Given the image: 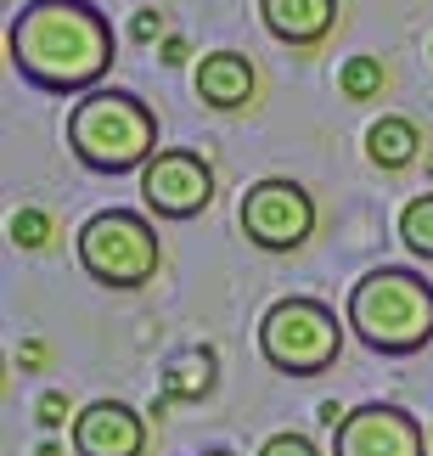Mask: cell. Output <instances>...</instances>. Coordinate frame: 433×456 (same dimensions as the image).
I'll use <instances>...</instances> for the list:
<instances>
[{"mask_svg":"<svg viewBox=\"0 0 433 456\" xmlns=\"http://www.w3.org/2000/svg\"><path fill=\"white\" fill-rule=\"evenodd\" d=\"M12 68L34 91L91 96L113 68V23L91 0H28L6 34Z\"/></svg>","mask_w":433,"mask_h":456,"instance_id":"6da1fadb","label":"cell"},{"mask_svg":"<svg viewBox=\"0 0 433 456\" xmlns=\"http://www.w3.org/2000/svg\"><path fill=\"white\" fill-rule=\"evenodd\" d=\"M343 322L372 355H417L433 338V282L405 265H377L349 288Z\"/></svg>","mask_w":433,"mask_h":456,"instance_id":"7a4b0ae2","label":"cell"},{"mask_svg":"<svg viewBox=\"0 0 433 456\" xmlns=\"http://www.w3.org/2000/svg\"><path fill=\"white\" fill-rule=\"evenodd\" d=\"M68 147L96 175H130L158 158V113L130 91H91L68 113Z\"/></svg>","mask_w":433,"mask_h":456,"instance_id":"3957f363","label":"cell"},{"mask_svg":"<svg viewBox=\"0 0 433 456\" xmlns=\"http://www.w3.org/2000/svg\"><path fill=\"white\" fill-rule=\"evenodd\" d=\"M164 265V242L152 232L147 215H130V208H101L79 225V271L91 282L113 288V293H130V288H147Z\"/></svg>","mask_w":433,"mask_h":456,"instance_id":"277c9868","label":"cell"},{"mask_svg":"<svg viewBox=\"0 0 433 456\" xmlns=\"http://www.w3.org/2000/svg\"><path fill=\"white\" fill-rule=\"evenodd\" d=\"M259 355H265V366H276L287 378L333 372L343 355V327L321 299H299L293 293V299H276L259 315Z\"/></svg>","mask_w":433,"mask_h":456,"instance_id":"5b68a950","label":"cell"},{"mask_svg":"<svg viewBox=\"0 0 433 456\" xmlns=\"http://www.w3.org/2000/svg\"><path fill=\"white\" fill-rule=\"evenodd\" d=\"M237 225H242V237H248L253 248L293 254V248L309 242V232H316V198H309L299 181H287V175H265V181H253L242 191Z\"/></svg>","mask_w":433,"mask_h":456,"instance_id":"8992f818","label":"cell"},{"mask_svg":"<svg viewBox=\"0 0 433 456\" xmlns=\"http://www.w3.org/2000/svg\"><path fill=\"white\" fill-rule=\"evenodd\" d=\"M141 198L158 220H192L214 203V169L186 147H164L141 169Z\"/></svg>","mask_w":433,"mask_h":456,"instance_id":"52a82bcc","label":"cell"},{"mask_svg":"<svg viewBox=\"0 0 433 456\" xmlns=\"http://www.w3.org/2000/svg\"><path fill=\"white\" fill-rule=\"evenodd\" d=\"M428 434L411 411L400 406H355L343 423L333 428V456H428Z\"/></svg>","mask_w":433,"mask_h":456,"instance_id":"ba28073f","label":"cell"},{"mask_svg":"<svg viewBox=\"0 0 433 456\" xmlns=\"http://www.w3.org/2000/svg\"><path fill=\"white\" fill-rule=\"evenodd\" d=\"M147 417L124 400H91L74 417V456H141Z\"/></svg>","mask_w":433,"mask_h":456,"instance_id":"9c48e42d","label":"cell"},{"mask_svg":"<svg viewBox=\"0 0 433 456\" xmlns=\"http://www.w3.org/2000/svg\"><path fill=\"white\" fill-rule=\"evenodd\" d=\"M253 91H259V74L242 51H209V57L197 62V102L203 108L237 113V108L253 102Z\"/></svg>","mask_w":433,"mask_h":456,"instance_id":"30bf717a","label":"cell"},{"mask_svg":"<svg viewBox=\"0 0 433 456\" xmlns=\"http://www.w3.org/2000/svg\"><path fill=\"white\" fill-rule=\"evenodd\" d=\"M259 17H265V28L282 45L309 51V45H321L326 34H333L338 0H259Z\"/></svg>","mask_w":433,"mask_h":456,"instance_id":"8fae6325","label":"cell"},{"mask_svg":"<svg viewBox=\"0 0 433 456\" xmlns=\"http://www.w3.org/2000/svg\"><path fill=\"white\" fill-rule=\"evenodd\" d=\"M417 152H422V130L411 125V118L400 113H389V118H377V125L366 130V158L377 169H405V164H417Z\"/></svg>","mask_w":433,"mask_h":456,"instance_id":"7c38bea8","label":"cell"},{"mask_svg":"<svg viewBox=\"0 0 433 456\" xmlns=\"http://www.w3.org/2000/svg\"><path fill=\"white\" fill-rule=\"evenodd\" d=\"M209 383H214V355L209 349H203V355H180L169 366V378H164V400H197V395H209Z\"/></svg>","mask_w":433,"mask_h":456,"instance_id":"4fadbf2b","label":"cell"},{"mask_svg":"<svg viewBox=\"0 0 433 456\" xmlns=\"http://www.w3.org/2000/svg\"><path fill=\"white\" fill-rule=\"evenodd\" d=\"M400 242L433 265V191H422V198H411L400 208Z\"/></svg>","mask_w":433,"mask_h":456,"instance_id":"5bb4252c","label":"cell"},{"mask_svg":"<svg viewBox=\"0 0 433 456\" xmlns=\"http://www.w3.org/2000/svg\"><path fill=\"white\" fill-rule=\"evenodd\" d=\"M383 57H349L343 62V74H338V85H343V96L349 102H372V96H383Z\"/></svg>","mask_w":433,"mask_h":456,"instance_id":"9a60e30c","label":"cell"},{"mask_svg":"<svg viewBox=\"0 0 433 456\" xmlns=\"http://www.w3.org/2000/svg\"><path fill=\"white\" fill-rule=\"evenodd\" d=\"M12 242L17 248H45L51 242V215L45 208H17L12 215Z\"/></svg>","mask_w":433,"mask_h":456,"instance_id":"2e32d148","label":"cell"},{"mask_svg":"<svg viewBox=\"0 0 433 456\" xmlns=\"http://www.w3.org/2000/svg\"><path fill=\"white\" fill-rule=\"evenodd\" d=\"M259 456H321L316 451V440H309V434H270V440L265 445H259Z\"/></svg>","mask_w":433,"mask_h":456,"instance_id":"e0dca14e","label":"cell"},{"mask_svg":"<svg viewBox=\"0 0 433 456\" xmlns=\"http://www.w3.org/2000/svg\"><path fill=\"white\" fill-rule=\"evenodd\" d=\"M40 423L45 428H62L68 423V395H40Z\"/></svg>","mask_w":433,"mask_h":456,"instance_id":"ac0fdd59","label":"cell"},{"mask_svg":"<svg viewBox=\"0 0 433 456\" xmlns=\"http://www.w3.org/2000/svg\"><path fill=\"white\" fill-rule=\"evenodd\" d=\"M158 34H164V12H141V17H135V23H130V40H158Z\"/></svg>","mask_w":433,"mask_h":456,"instance_id":"d6986e66","label":"cell"},{"mask_svg":"<svg viewBox=\"0 0 433 456\" xmlns=\"http://www.w3.org/2000/svg\"><path fill=\"white\" fill-rule=\"evenodd\" d=\"M428 445H433V428H428Z\"/></svg>","mask_w":433,"mask_h":456,"instance_id":"ffe728a7","label":"cell"},{"mask_svg":"<svg viewBox=\"0 0 433 456\" xmlns=\"http://www.w3.org/2000/svg\"><path fill=\"white\" fill-rule=\"evenodd\" d=\"M209 456H225V451H209Z\"/></svg>","mask_w":433,"mask_h":456,"instance_id":"44dd1931","label":"cell"},{"mask_svg":"<svg viewBox=\"0 0 433 456\" xmlns=\"http://www.w3.org/2000/svg\"><path fill=\"white\" fill-rule=\"evenodd\" d=\"M428 169H433V158H428Z\"/></svg>","mask_w":433,"mask_h":456,"instance_id":"7402d4cb","label":"cell"}]
</instances>
